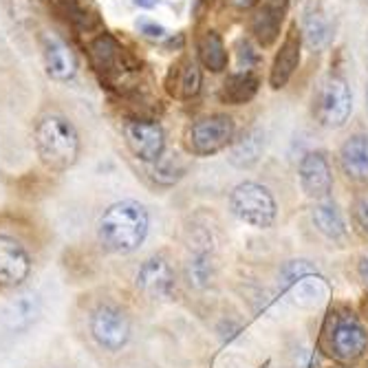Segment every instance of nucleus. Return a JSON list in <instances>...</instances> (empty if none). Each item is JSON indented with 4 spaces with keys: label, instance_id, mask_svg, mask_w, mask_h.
I'll use <instances>...</instances> for the list:
<instances>
[{
    "label": "nucleus",
    "instance_id": "obj_1",
    "mask_svg": "<svg viewBox=\"0 0 368 368\" xmlns=\"http://www.w3.org/2000/svg\"><path fill=\"white\" fill-rule=\"evenodd\" d=\"M148 227V210L140 201H120L112 203L102 214L98 225V238L106 251L124 256L144 245Z\"/></svg>",
    "mask_w": 368,
    "mask_h": 368
},
{
    "label": "nucleus",
    "instance_id": "obj_9",
    "mask_svg": "<svg viewBox=\"0 0 368 368\" xmlns=\"http://www.w3.org/2000/svg\"><path fill=\"white\" fill-rule=\"evenodd\" d=\"M33 271V258L29 249L18 238L0 234V289L22 287Z\"/></svg>",
    "mask_w": 368,
    "mask_h": 368
},
{
    "label": "nucleus",
    "instance_id": "obj_20",
    "mask_svg": "<svg viewBox=\"0 0 368 368\" xmlns=\"http://www.w3.org/2000/svg\"><path fill=\"white\" fill-rule=\"evenodd\" d=\"M40 311H42V305H40V298L36 293H20L18 298L7 305L5 309V322L9 329H27L31 327L33 322L40 317Z\"/></svg>",
    "mask_w": 368,
    "mask_h": 368
},
{
    "label": "nucleus",
    "instance_id": "obj_3",
    "mask_svg": "<svg viewBox=\"0 0 368 368\" xmlns=\"http://www.w3.org/2000/svg\"><path fill=\"white\" fill-rule=\"evenodd\" d=\"M88 58L95 73L112 88H124L128 78L137 73L140 64L122 47V42L112 33H102L88 44Z\"/></svg>",
    "mask_w": 368,
    "mask_h": 368
},
{
    "label": "nucleus",
    "instance_id": "obj_13",
    "mask_svg": "<svg viewBox=\"0 0 368 368\" xmlns=\"http://www.w3.org/2000/svg\"><path fill=\"white\" fill-rule=\"evenodd\" d=\"M300 49H303V31L298 29V25H291L271 64V73H269L271 88L287 86V82L295 73L298 64H300Z\"/></svg>",
    "mask_w": 368,
    "mask_h": 368
},
{
    "label": "nucleus",
    "instance_id": "obj_28",
    "mask_svg": "<svg viewBox=\"0 0 368 368\" xmlns=\"http://www.w3.org/2000/svg\"><path fill=\"white\" fill-rule=\"evenodd\" d=\"M137 27L142 29L144 36H148V38H152V40L166 38V29L161 27V25H157V22H152V20H142V22H137Z\"/></svg>",
    "mask_w": 368,
    "mask_h": 368
},
{
    "label": "nucleus",
    "instance_id": "obj_16",
    "mask_svg": "<svg viewBox=\"0 0 368 368\" xmlns=\"http://www.w3.org/2000/svg\"><path fill=\"white\" fill-rule=\"evenodd\" d=\"M42 56H44V66H47V73L53 80H71L78 71V62L73 51L66 47V44L56 38V36H44L42 40Z\"/></svg>",
    "mask_w": 368,
    "mask_h": 368
},
{
    "label": "nucleus",
    "instance_id": "obj_11",
    "mask_svg": "<svg viewBox=\"0 0 368 368\" xmlns=\"http://www.w3.org/2000/svg\"><path fill=\"white\" fill-rule=\"evenodd\" d=\"M289 11V0H261L251 16V36L263 49H269L280 38L283 22Z\"/></svg>",
    "mask_w": 368,
    "mask_h": 368
},
{
    "label": "nucleus",
    "instance_id": "obj_21",
    "mask_svg": "<svg viewBox=\"0 0 368 368\" xmlns=\"http://www.w3.org/2000/svg\"><path fill=\"white\" fill-rule=\"evenodd\" d=\"M265 148V135L261 128L247 130L241 140L234 142L232 150H229V164L236 168H251L258 164V159Z\"/></svg>",
    "mask_w": 368,
    "mask_h": 368
},
{
    "label": "nucleus",
    "instance_id": "obj_14",
    "mask_svg": "<svg viewBox=\"0 0 368 368\" xmlns=\"http://www.w3.org/2000/svg\"><path fill=\"white\" fill-rule=\"evenodd\" d=\"M137 287L152 300H166L174 291V275L170 265L161 256L144 261L137 271Z\"/></svg>",
    "mask_w": 368,
    "mask_h": 368
},
{
    "label": "nucleus",
    "instance_id": "obj_23",
    "mask_svg": "<svg viewBox=\"0 0 368 368\" xmlns=\"http://www.w3.org/2000/svg\"><path fill=\"white\" fill-rule=\"evenodd\" d=\"M331 22L322 11H309L303 22V40L307 42L309 49H322L331 42Z\"/></svg>",
    "mask_w": 368,
    "mask_h": 368
},
{
    "label": "nucleus",
    "instance_id": "obj_31",
    "mask_svg": "<svg viewBox=\"0 0 368 368\" xmlns=\"http://www.w3.org/2000/svg\"><path fill=\"white\" fill-rule=\"evenodd\" d=\"M135 3L140 5V7H154L159 0H135Z\"/></svg>",
    "mask_w": 368,
    "mask_h": 368
},
{
    "label": "nucleus",
    "instance_id": "obj_30",
    "mask_svg": "<svg viewBox=\"0 0 368 368\" xmlns=\"http://www.w3.org/2000/svg\"><path fill=\"white\" fill-rule=\"evenodd\" d=\"M229 3H232L234 7H238V9H251V7H256L261 0H229Z\"/></svg>",
    "mask_w": 368,
    "mask_h": 368
},
{
    "label": "nucleus",
    "instance_id": "obj_26",
    "mask_svg": "<svg viewBox=\"0 0 368 368\" xmlns=\"http://www.w3.org/2000/svg\"><path fill=\"white\" fill-rule=\"evenodd\" d=\"M181 174H183V168H177V166L172 168V161H164V157L157 161V166L152 170L154 181L164 183V186H172L174 181L181 179Z\"/></svg>",
    "mask_w": 368,
    "mask_h": 368
},
{
    "label": "nucleus",
    "instance_id": "obj_2",
    "mask_svg": "<svg viewBox=\"0 0 368 368\" xmlns=\"http://www.w3.org/2000/svg\"><path fill=\"white\" fill-rule=\"evenodd\" d=\"M33 144L40 161L56 172H64L80 157V135L62 115H44L33 130Z\"/></svg>",
    "mask_w": 368,
    "mask_h": 368
},
{
    "label": "nucleus",
    "instance_id": "obj_34",
    "mask_svg": "<svg viewBox=\"0 0 368 368\" xmlns=\"http://www.w3.org/2000/svg\"><path fill=\"white\" fill-rule=\"evenodd\" d=\"M366 98H368V93H366Z\"/></svg>",
    "mask_w": 368,
    "mask_h": 368
},
{
    "label": "nucleus",
    "instance_id": "obj_7",
    "mask_svg": "<svg viewBox=\"0 0 368 368\" xmlns=\"http://www.w3.org/2000/svg\"><path fill=\"white\" fill-rule=\"evenodd\" d=\"M283 285L300 307H317L327 298L329 287L309 261H291L283 267Z\"/></svg>",
    "mask_w": 368,
    "mask_h": 368
},
{
    "label": "nucleus",
    "instance_id": "obj_6",
    "mask_svg": "<svg viewBox=\"0 0 368 368\" xmlns=\"http://www.w3.org/2000/svg\"><path fill=\"white\" fill-rule=\"evenodd\" d=\"M229 205H232L234 216L254 227L265 229L275 219V203L271 192L265 186H258V183L251 181L234 188L232 196H229Z\"/></svg>",
    "mask_w": 368,
    "mask_h": 368
},
{
    "label": "nucleus",
    "instance_id": "obj_8",
    "mask_svg": "<svg viewBox=\"0 0 368 368\" xmlns=\"http://www.w3.org/2000/svg\"><path fill=\"white\" fill-rule=\"evenodd\" d=\"M234 120L229 115H210L194 122L188 130V144L194 154H214L234 142Z\"/></svg>",
    "mask_w": 368,
    "mask_h": 368
},
{
    "label": "nucleus",
    "instance_id": "obj_10",
    "mask_svg": "<svg viewBox=\"0 0 368 368\" xmlns=\"http://www.w3.org/2000/svg\"><path fill=\"white\" fill-rule=\"evenodd\" d=\"M124 137L130 152L146 161V164H157L164 157L166 135L157 122L152 120H128L124 124Z\"/></svg>",
    "mask_w": 368,
    "mask_h": 368
},
{
    "label": "nucleus",
    "instance_id": "obj_15",
    "mask_svg": "<svg viewBox=\"0 0 368 368\" xmlns=\"http://www.w3.org/2000/svg\"><path fill=\"white\" fill-rule=\"evenodd\" d=\"M300 186L307 196L325 199L331 192L333 179L327 164V157L322 152H307L300 161Z\"/></svg>",
    "mask_w": 368,
    "mask_h": 368
},
{
    "label": "nucleus",
    "instance_id": "obj_25",
    "mask_svg": "<svg viewBox=\"0 0 368 368\" xmlns=\"http://www.w3.org/2000/svg\"><path fill=\"white\" fill-rule=\"evenodd\" d=\"M53 5V9L66 18L68 22H73L75 27H82V29H88V14L82 9V5L78 0H49Z\"/></svg>",
    "mask_w": 368,
    "mask_h": 368
},
{
    "label": "nucleus",
    "instance_id": "obj_27",
    "mask_svg": "<svg viewBox=\"0 0 368 368\" xmlns=\"http://www.w3.org/2000/svg\"><path fill=\"white\" fill-rule=\"evenodd\" d=\"M188 273H190V283L194 285H205L210 278V265L205 258H194L188 265Z\"/></svg>",
    "mask_w": 368,
    "mask_h": 368
},
{
    "label": "nucleus",
    "instance_id": "obj_32",
    "mask_svg": "<svg viewBox=\"0 0 368 368\" xmlns=\"http://www.w3.org/2000/svg\"><path fill=\"white\" fill-rule=\"evenodd\" d=\"M362 278L368 283V258H364V263H362Z\"/></svg>",
    "mask_w": 368,
    "mask_h": 368
},
{
    "label": "nucleus",
    "instance_id": "obj_4",
    "mask_svg": "<svg viewBox=\"0 0 368 368\" xmlns=\"http://www.w3.org/2000/svg\"><path fill=\"white\" fill-rule=\"evenodd\" d=\"M315 117L327 128H342L349 122L353 110V95L347 80L340 75H329L317 86V93L313 100Z\"/></svg>",
    "mask_w": 368,
    "mask_h": 368
},
{
    "label": "nucleus",
    "instance_id": "obj_18",
    "mask_svg": "<svg viewBox=\"0 0 368 368\" xmlns=\"http://www.w3.org/2000/svg\"><path fill=\"white\" fill-rule=\"evenodd\" d=\"M258 86H261V78L251 68H243V71L232 73L223 82L221 100L232 106H243L256 98Z\"/></svg>",
    "mask_w": 368,
    "mask_h": 368
},
{
    "label": "nucleus",
    "instance_id": "obj_33",
    "mask_svg": "<svg viewBox=\"0 0 368 368\" xmlns=\"http://www.w3.org/2000/svg\"><path fill=\"white\" fill-rule=\"evenodd\" d=\"M362 3H364V5H366V7H368V0H362Z\"/></svg>",
    "mask_w": 368,
    "mask_h": 368
},
{
    "label": "nucleus",
    "instance_id": "obj_19",
    "mask_svg": "<svg viewBox=\"0 0 368 368\" xmlns=\"http://www.w3.org/2000/svg\"><path fill=\"white\" fill-rule=\"evenodd\" d=\"M342 168L353 179H368V135H353L340 150Z\"/></svg>",
    "mask_w": 368,
    "mask_h": 368
},
{
    "label": "nucleus",
    "instance_id": "obj_12",
    "mask_svg": "<svg viewBox=\"0 0 368 368\" xmlns=\"http://www.w3.org/2000/svg\"><path fill=\"white\" fill-rule=\"evenodd\" d=\"M368 344V337H366V331L362 329V325L351 317V315H342L335 327L331 331V353L337 357V359H355L364 353Z\"/></svg>",
    "mask_w": 368,
    "mask_h": 368
},
{
    "label": "nucleus",
    "instance_id": "obj_29",
    "mask_svg": "<svg viewBox=\"0 0 368 368\" xmlns=\"http://www.w3.org/2000/svg\"><path fill=\"white\" fill-rule=\"evenodd\" d=\"M355 216H357L359 225L368 232V194L366 196H359L355 201Z\"/></svg>",
    "mask_w": 368,
    "mask_h": 368
},
{
    "label": "nucleus",
    "instance_id": "obj_5",
    "mask_svg": "<svg viewBox=\"0 0 368 368\" xmlns=\"http://www.w3.org/2000/svg\"><path fill=\"white\" fill-rule=\"evenodd\" d=\"M88 331L100 349L117 353L128 344L132 327H130L128 313L122 307L112 303H104L90 313Z\"/></svg>",
    "mask_w": 368,
    "mask_h": 368
},
{
    "label": "nucleus",
    "instance_id": "obj_17",
    "mask_svg": "<svg viewBox=\"0 0 368 368\" xmlns=\"http://www.w3.org/2000/svg\"><path fill=\"white\" fill-rule=\"evenodd\" d=\"M166 86L170 95L179 100H190L201 88V71L192 58H181L170 66V73L166 78Z\"/></svg>",
    "mask_w": 368,
    "mask_h": 368
},
{
    "label": "nucleus",
    "instance_id": "obj_24",
    "mask_svg": "<svg viewBox=\"0 0 368 368\" xmlns=\"http://www.w3.org/2000/svg\"><path fill=\"white\" fill-rule=\"evenodd\" d=\"M313 223L315 227L320 229L322 234L329 236V238H340L347 232V227H344V221H342V214L340 210L335 208L333 203H320L313 208Z\"/></svg>",
    "mask_w": 368,
    "mask_h": 368
},
{
    "label": "nucleus",
    "instance_id": "obj_22",
    "mask_svg": "<svg viewBox=\"0 0 368 368\" xmlns=\"http://www.w3.org/2000/svg\"><path fill=\"white\" fill-rule=\"evenodd\" d=\"M196 51H199V60L205 68H210L212 73H221L227 68L229 64V53L223 38L216 31H205L199 38L196 44Z\"/></svg>",
    "mask_w": 368,
    "mask_h": 368
}]
</instances>
